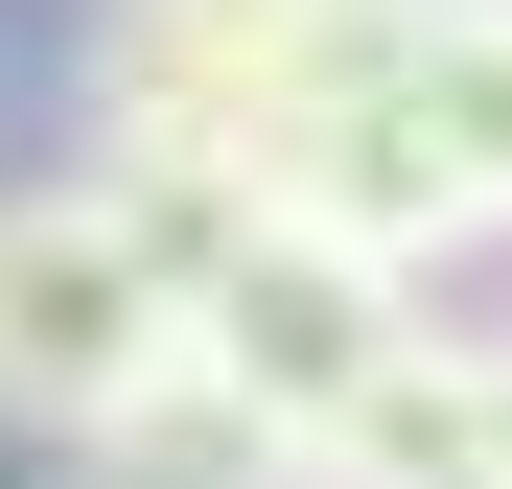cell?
<instances>
[{
  "mask_svg": "<svg viewBox=\"0 0 512 489\" xmlns=\"http://www.w3.org/2000/svg\"><path fill=\"white\" fill-rule=\"evenodd\" d=\"M140 373H187V280L163 233L70 163V187H0V420L24 443H94Z\"/></svg>",
  "mask_w": 512,
  "mask_h": 489,
  "instance_id": "cell-1",
  "label": "cell"
},
{
  "mask_svg": "<svg viewBox=\"0 0 512 489\" xmlns=\"http://www.w3.org/2000/svg\"><path fill=\"white\" fill-rule=\"evenodd\" d=\"M373 94H396L419 163H443V210L512 257V0H396L373 24Z\"/></svg>",
  "mask_w": 512,
  "mask_h": 489,
  "instance_id": "cell-3",
  "label": "cell"
},
{
  "mask_svg": "<svg viewBox=\"0 0 512 489\" xmlns=\"http://www.w3.org/2000/svg\"><path fill=\"white\" fill-rule=\"evenodd\" d=\"M419 326H443V280H419V257H373V233H326V210L256 187V210H233V257L187 280V373H233L256 420L303 443L326 396H373V373L419 350Z\"/></svg>",
  "mask_w": 512,
  "mask_h": 489,
  "instance_id": "cell-2",
  "label": "cell"
},
{
  "mask_svg": "<svg viewBox=\"0 0 512 489\" xmlns=\"http://www.w3.org/2000/svg\"><path fill=\"white\" fill-rule=\"evenodd\" d=\"M47 466H70V489H303V443L256 420L233 373H140L117 420H94V443H47Z\"/></svg>",
  "mask_w": 512,
  "mask_h": 489,
  "instance_id": "cell-4",
  "label": "cell"
},
{
  "mask_svg": "<svg viewBox=\"0 0 512 489\" xmlns=\"http://www.w3.org/2000/svg\"><path fill=\"white\" fill-rule=\"evenodd\" d=\"M326 24H396V0H326Z\"/></svg>",
  "mask_w": 512,
  "mask_h": 489,
  "instance_id": "cell-5",
  "label": "cell"
}]
</instances>
